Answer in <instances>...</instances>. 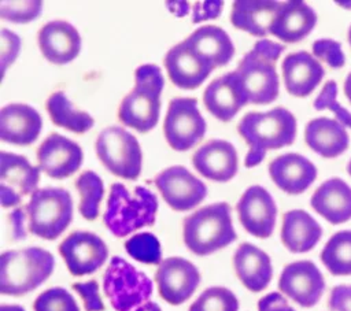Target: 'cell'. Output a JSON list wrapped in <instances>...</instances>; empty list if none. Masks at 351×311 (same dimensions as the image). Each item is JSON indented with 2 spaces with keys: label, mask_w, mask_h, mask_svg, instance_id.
Segmentation results:
<instances>
[{
  "label": "cell",
  "mask_w": 351,
  "mask_h": 311,
  "mask_svg": "<svg viewBox=\"0 0 351 311\" xmlns=\"http://www.w3.org/2000/svg\"><path fill=\"white\" fill-rule=\"evenodd\" d=\"M239 134L248 144L250 151L244 166H258L269 149L291 145L296 137V119L282 107L266 112H247L237 125Z\"/></svg>",
  "instance_id": "1"
},
{
  "label": "cell",
  "mask_w": 351,
  "mask_h": 311,
  "mask_svg": "<svg viewBox=\"0 0 351 311\" xmlns=\"http://www.w3.org/2000/svg\"><path fill=\"white\" fill-rule=\"evenodd\" d=\"M285 47L267 38L255 42L244 55L234 73L247 103L269 104L278 96V75L276 62Z\"/></svg>",
  "instance_id": "2"
},
{
  "label": "cell",
  "mask_w": 351,
  "mask_h": 311,
  "mask_svg": "<svg viewBox=\"0 0 351 311\" xmlns=\"http://www.w3.org/2000/svg\"><path fill=\"white\" fill-rule=\"evenodd\" d=\"M165 78L156 64H141L134 73V88L122 99L118 119L140 133L152 130L159 121Z\"/></svg>",
  "instance_id": "3"
},
{
  "label": "cell",
  "mask_w": 351,
  "mask_h": 311,
  "mask_svg": "<svg viewBox=\"0 0 351 311\" xmlns=\"http://www.w3.org/2000/svg\"><path fill=\"white\" fill-rule=\"evenodd\" d=\"M156 196L145 186H136L133 195L123 184L111 185L103 215L106 227L117 237H125L144 226L155 223Z\"/></svg>",
  "instance_id": "4"
},
{
  "label": "cell",
  "mask_w": 351,
  "mask_h": 311,
  "mask_svg": "<svg viewBox=\"0 0 351 311\" xmlns=\"http://www.w3.org/2000/svg\"><path fill=\"white\" fill-rule=\"evenodd\" d=\"M186 248L199 256L225 248L237 238L228 203H214L199 208L182 222Z\"/></svg>",
  "instance_id": "5"
},
{
  "label": "cell",
  "mask_w": 351,
  "mask_h": 311,
  "mask_svg": "<svg viewBox=\"0 0 351 311\" xmlns=\"http://www.w3.org/2000/svg\"><path fill=\"white\" fill-rule=\"evenodd\" d=\"M55 259L51 252L29 247L1 253L0 293L22 296L40 286L52 274Z\"/></svg>",
  "instance_id": "6"
},
{
  "label": "cell",
  "mask_w": 351,
  "mask_h": 311,
  "mask_svg": "<svg viewBox=\"0 0 351 311\" xmlns=\"http://www.w3.org/2000/svg\"><path fill=\"white\" fill-rule=\"evenodd\" d=\"M25 210L29 232L44 240L58 238L73 219V200L63 188L37 189Z\"/></svg>",
  "instance_id": "7"
},
{
  "label": "cell",
  "mask_w": 351,
  "mask_h": 311,
  "mask_svg": "<svg viewBox=\"0 0 351 311\" xmlns=\"http://www.w3.org/2000/svg\"><path fill=\"white\" fill-rule=\"evenodd\" d=\"M103 289L115 311H133L148 301L152 281L119 256H112L103 275Z\"/></svg>",
  "instance_id": "8"
},
{
  "label": "cell",
  "mask_w": 351,
  "mask_h": 311,
  "mask_svg": "<svg viewBox=\"0 0 351 311\" xmlns=\"http://www.w3.org/2000/svg\"><path fill=\"white\" fill-rule=\"evenodd\" d=\"M96 155L114 175L136 179L143 166V152L137 138L121 126H108L95 142Z\"/></svg>",
  "instance_id": "9"
},
{
  "label": "cell",
  "mask_w": 351,
  "mask_h": 311,
  "mask_svg": "<svg viewBox=\"0 0 351 311\" xmlns=\"http://www.w3.org/2000/svg\"><path fill=\"white\" fill-rule=\"evenodd\" d=\"M163 133L167 144L176 151H188L206 133V121L202 116L196 99L176 97L169 103Z\"/></svg>",
  "instance_id": "10"
},
{
  "label": "cell",
  "mask_w": 351,
  "mask_h": 311,
  "mask_svg": "<svg viewBox=\"0 0 351 311\" xmlns=\"http://www.w3.org/2000/svg\"><path fill=\"white\" fill-rule=\"evenodd\" d=\"M40 167L16 153L0 152V196L4 208L21 203L22 197L33 195L40 181Z\"/></svg>",
  "instance_id": "11"
},
{
  "label": "cell",
  "mask_w": 351,
  "mask_h": 311,
  "mask_svg": "<svg viewBox=\"0 0 351 311\" xmlns=\"http://www.w3.org/2000/svg\"><path fill=\"white\" fill-rule=\"evenodd\" d=\"M59 253L70 274L75 277L95 273L108 258V249L104 241L95 233L82 230L70 233L59 244Z\"/></svg>",
  "instance_id": "12"
},
{
  "label": "cell",
  "mask_w": 351,
  "mask_h": 311,
  "mask_svg": "<svg viewBox=\"0 0 351 311\" xmlns=\"http://www.w3.org/2000/svg\"><path fill=\"white\" fill-rule=\"evenodd\" d=\"M163 200L176 211L196 207L207 195V186L184 166H171L155 177Z\"/></svg>",
  "instance_id": "13"
},
{
  "label": "cell",
  "mask_w": 351,
  "mask_h": 311,
  "mask_svg": "<svg viewBox=\"0 0 351 311\" xmlns=\"http://www.w3.org/2000/svg\"><path fill=\"white\" fill-rule=\"evenodd\" d=\"M155 282L165 301L171 306H180L195 293L200 282V274L192 262L171 256L158 266Z\"/></svg>",
  "instance_id": "14"
},
{
  "label": "cell",
  "mask_w": 351,
  "mask_h": 311,
  "mask_svg": "<svg viewBox=\"0 0 351 311\" xmlns=\"http://www.w3.org/2000/svg\"><path fill=\"white\" fill-rule=\"evenodd\" d=\"M278 289L299 306L310 308L319 301L325 290V279L313 262L298 260L282 269Z\"/></svg>",
  "instance_id": "15"
},
{
  "label": "cell",
  "mask_w": 351,
  "mask_h": 311,
  "mask_svg": "<svg viewBox=\"0 0 351 311\" xmlns=\"http://www.w3.org/2000/svg\"><path fill=\"white\" fill-rule=\"evenodd\" d=\"M236 210L241 226L250 234L258 238L271 236L276 226L277 206L265 188L259 185L250 186L237 201Z\"/></svg>",
  "instance_id": "16"
},
{
  "label": "cell",
  "mask_w": 351,
  "mask_h": 311,
  "mask_svg": "<svg viewBox=\"0 0 351 311\" xmlns=\"http://www.w3.org/2000/svg\"><path fill=\"white\" fill-rule=\"evenodd\" d=\"M82 158L81 147L59 133L49 134L37 149L38 167L55 179L73 175L80 169Z\"/></svg>",
  "instance_id": "17"
},
{
  "label": "cell",
  "mask_w": 351,
  "mask_h": 311,
  "mask_svg": "<svg viewBox=\"0 0 351 311\" xmlns=\"http://www.w3.org/2000/svg\"><path fill=\"white\" fill-rule=\"evenodd\" d=\"M165 67L171 82L181 89H196L214 70V66L193 51L185 40L167 51Z\"/></svg>",
  "instance_id": "18"
},
{
  "label": "cell",
  "mask_w": 351,
  "mask_h": 311,
  "mask_svg": "<svg viewBox=\"0 0 351 311\" xmlns=\"http://www.w3.org/2000/svg\"><path fill=\"white\" fill-rule=\"evenodd\" d=\"M38 47L43 56L55 64L74 60L81 49L77 29L66 21H51L38 30Z\"/></svg>",
  "instance_id": "19"
},
{
  "label": "cell",
  "mask_w": 351,
  "mask_h": 311,
  "mask_svg": "<svg viewBox=\"0 0 351 311\" xmlns=\"http://www.w3.org/2000/svg\"><path fill=\"white\" fill-rule=\"evenodd\" d=\"M192 164L203 177L226 182L237 173V152L225 140H210L195 151Z\"/></svg>",
  "instance_id": "20"
},
{
  "label": "cell",
  "mask_w": 351,
  "mask_h": 311,
  "mask_svg": "<svg viewBox=\"0 0 351 311\" xmlns=\"http://www.w3.org/2000/svg\"><path fill=\"white\" fill-rule=\"evenodd\" d=\"M43 126L40 114L27 104L11 103L0 110V138L15 145L33 144Z\"/></svg>",
  "instance_id": "21"
},
{
  "label": "cell",
  "mask_w": 351,
  "mask_h": 311,
  "mask_svg": "<svg viewBox=\"0 0 351 311\" xmlns=\"http://www.w3.org/2000/svg\"><path fill=\"white\" fill-rule=\"evenodd\" d=\"M281 70L285 89L296 97L308 96L325 75L322 64L306 51L287 55Z\"/></svg>",
  "instance_id": "22"
},
{
  "label": "cell",
  "mask_w": 351,
  "mask_h": 311,
  "mask_svg": "<svg viewBox=\"0 0 351 311\" xmlns=\"http://www.w3.org/2000/svg\"><path fill=\"white\" fill-rule=\"evenodd\" d=\"M269 174L281 190L299 195L315 181L317 169L299 153H284L270 162Z\"/></svg>",
  "instance_id": "23"
},
{
  "label": "cell",
  "mask_w": 351,
  "mask_h": 311,
  "mask_svg": "<svg viewBox=\"0 0 351 311\" xmlns=\"http://www.w3.org/2000/svg\"><path fill=\"white\" fill-rule=\"evenodd\" d=\"M207 111L222 122L234 118L239 110L247 104L237 75L233 71L213 79L203 93Z\"/></svg>",
  "instance_id": "24"
},
{
  "label": "cell",
  "mask_w": 351,
  "mask_h": 311,
  "mask_svg": "<svg viewBox=\"0 0 351 311\" xmlns=\"http://www.w3.org/2000/svg\"><path fill=\"white\" fill-rule=\"evenodd\" d=\"M315 11L304 1H282L270 27V34L285 42H298L314 29Z\"/></svg>",
  "instance_id": "25"
},
{
  "label": "cell",
  "mask_w": 351,
  "mask_h": 311,
  "mask_svg": "<svg viewBox=\"0 0 351 311\" xmlns=\"http://www.w3.org/2000/svg\"><path fill=\"white\" fill-rule=\"evenodd\" d=\"M313 210L332 225L351 219V188L341 178L322 182L311 196Z\"/></svg>",
  "instance_id": "26"
},
{
  "label": "cell",
  "mask_w": 351,
  "mask_h": 311,
  "mask_svg": "<svg viewBox=\"0 0 351 311\" xmlns=\"http://www.w3.org/2000/svg\"><path fill=\"white\" fill-rule=\"evenodd\" d=\"M233 266L237 278L251 292H261L267 288L273 277L271 260L261 248L243 242L233 255Z\"/></svg>",
  "instance_id": "27"
},
{
  "label": "cell",
  "mask_w": 351,
  "mask_h": 311,
  "mask_svg": "<svg viewBox=\"0 0 351 311\" xmlns=\"http://www.w3.org/2000/svg\"><path fill=\"white\" fill-rule=\"evenodd\" d=\"M280 5V1L237 0L232 7L230 22L240 30L265 38L270 34V27Z\"/></svg>",
  "instance_id": "28"
},
{
  "label": "cell",
  "mask_w": 351,
  "mask_h": 311,
  "mask_svg": "<svg viewBox=\"0 0 351 311\" xmlns=\"http://www.w3.org/2000/svg\"><path fill=\"white\" fill-rule=\"evenodd\" d=\"M306 144L322 158L330 159L341 155L350 142L346 127L330 118L311 119L304 129Z\"/></svg>",
  "instance_id": "29"
},
{
  "label": "cell",
  "mask_w": 351,
  "mask_h": 311,
  "mask_svg": "<svg viewBox=\"0 0 351 311\" xmlns=\"http://www.w3.org/2000/svg\"><path fill=\"white\" fill-rule=\"evenodd\" d=\"M322 236L321 225L303 210H291L282 216L281 241L293 253L313 249Z\"/></svg>",
  "instance_id": "30"
},
{
  "label": "cell",
  "mask_w": 351,
  "mask_h": 311,
  "mask_svg": "<svg viewBox=\"0 0 351 311\" xmlns=\"http://www.w3.org/2000/svg\"><path fill=\"white\" fill-rule=\"evenodd\" d=\"M185 42L210 62L214 69L228 64L234 55V45L228 33L214 25L197 27L185 38Z\"/></svg>",
  "instance_id": "31"
},
{
  "label": "cell",
  "mask_w": 351,
  "mask_h": 311,
  "mask_svg": "<svg viewBox=\"0 0 351 311\" xmlns=\"http://www.w3.org/2000/svg\"><path fill=\"white\" fill-rule=\"evenodd\" d=\"M45 107L51 121L56 126L64 127L74 133H78V134L85 133L89 129H92L95 123L93 118L86 111L74 108L71 101L67 99V96L62 90L53 92L47 99Z\"/></svg>",
  "instance_id": "32"
},
{
  "label": "cell",
  "mask_w": 351,
  "mask_h": 311,
  "mask_svg": "<svg viewBox=\"0 0 351 311\" xmlns=\"http://www.w3.org/2000/svg\"><path fill=\"white\" fill-rule=\"evenodd\" d=\"M321 262L333 275H351V230L335 233L321 251Z\"/></svg>",
  "instance_id": "33"
},
{
  "label": "cell",
  "mask_w": 351,
  "mask_h": 311,
  "mask_svg": "<svg viewBox=\"0 0 351 311\" xmlns=\"http://www.w3.org/2000/svg\"><path fill=\"white\" fill-rule=\"evenodd\" d=\"M75 188L81 196L78 206L80 214L88 221H95L99 215V206L104 195L101 178L95 171L86 170L77 178Z\"/></svg>",
  "instance_id": "34"
},
{
  "label": "cell",
  "mask_w": 351,
  "mask_h": 311,
  "mask_svg": "<svg viewBox=\"0 0 351 311\" xmlns=\"http://www.w3.org/2000/svg\"><path fill=\"white\" fill-rule=\"evenodd\" d=\"M125 249L134 260L145 264H160L162 249L156 236L149 232H143L132 236L125 242Z\"/></svg>",
  "instance_id": "35"
},
{
  "label": "cell",
  "mask_w": 351,
  "mask_h": 311,
  "mask_svg": "<svg viewBox=\"0 0 351 311\" xmlns=\"http://www.w3.org/2000/svg\"><path fill=\"white\" fill-rule=\"evenodd\" d=\"M188 311H239V300L228 288L211 286L200 293Z\"/></svg>",
  "instance_id": "36"
},
{
  "label": "cell",
  "mask_w": 351,
  "mask_h": 311,
  "mask_svg": "<svg viewBox=\"0 0 351 311\" xmlns=\"http://www.w3.org/2000/svg\"><path fill=\"white\" fill-rule=\"evenodd\" d=\"M34 311H80L75 299L64 288L55 286L44 290L33 303Z\"/></svg>",
  "instance_id": "37"
},
{
  "label": "cell",
  "mask_w": 351,
  "mask_h": 311,
  "mask_svg": "<svg viewBox=\"0 0 351 311\" xmlns=\"http://www.w3.org/2000/svg\"><path fill=\"white\" fill-rule=\"evenodd\" d=\"M43 10V1H0V18L12 23H27L36 19Z\"/></svg>",
  "instance_id": "38"
},
{
  "label": "cell",
  "mask_w": 351,
  "mask_h": 311,
  "mask_svg": "<svg viewBox=\"0 0 351 311\" xmlns=\"http://www.w3.org/2000/svg\"><path fill=\"white\" fill-rule=\"evenodd\" d=\"M314 108L317 111H321V110L332 111L343 126H347L351 129V112L344 107H341L340 103L337 101V84L335 81L330 79L324 85L319 95L314 100Z\"/></svg>",
  "instance_id": "39"
},
{
  "label": "cell",
  "mask_w": 351,
  "mask_h": 311,
  "mask_svg": "<svg viewBox=\"0 0 351 311\" xmlns=\"http://www.w3.org/2000/svg\"><path fill=\"white\" fill-rule=\"evenodd\" d=\"M313 53L317 59L324 60L332 69H340L346 63V56L339 41L321 38L313 42Z\"/></svg>",
  "instance_id": "40"
},
{
  "label": "cell",
  "mask_w": 351,
  "mask_h": 311,
  "mask_svg": "<svg viewBox=\"0 0 351 311\" xmlns=\"http://www.w3.org/2000/svg\"><path fill=\"white\" fill-rule=\"evenodd\" d=\"M21 48V38L10 32L8 29L3 27L0 32V64H1V74H5V70L10 64L14 63L19 53Z\"/></svg>",
  "instance_id": "41"
},
{
  "label": "cell",
  "mask_w": 351,
  "mask_h": 311,
  "mask_svg": "<svg viewBox=\"0 0 351 311\" xmlns=\"http://www.w3.org/2000/svg\"><path fill=\"white\" fill-rule=\"evenodd\" d=\"M71 286L81 296L85 311L104 310V303L99 295V284L95 279L86 282H74Z\"/></svg>",
  "instance_id": "42"
},
{
  "label": "cell",
  "mask_w": 351,
  "mask_h": 311,
  "mask_svg": "<svg viewBox=\"0 0 351 311\" xmlns=\"http://www.w3.org/2000/svg\"><path fill=\"white\" fill-rule=\"evenodd\" d=\"M222 8H223V1H218V0L196 1L193 4L192 22L199 23L207 19H215L217 16H219Z\"/></svg>",
  "instance_id": "43"
},
{
  "label": "cell",
  "mask_w": 351,
  "mask_h": 311,
  "mask_svg": "<svg viewBox=\"0 0 351 311\" xmlns=\"http://www.w3.org/2000/svg\"><path fill=\"white\" fill-rule=\"evenodd\" d=\"M328 306L330 311H351V285H337L330 290Z\"/></svg>",
  "instance_id": "44"
},
{
  "label": "cell",
  "mask_w": 351,
  "mask_h": 311,
  "mask_svg": "<svg viewBox=\"0 0 351 311\" xmlns=\"http://www.w3.org/2000/svg\"><path fill=\"white\" fill-rule=\"evenodd\" d=\"M258 311H295L287 301V299L278 293L271 292L263 296L258 301Z\"/></svg>",
  "instance_id": "45"
},
{
  "label": "cell",
  "mask_w": 351,
  "mask_h": 311,
  "mask_svg": "<svg viewBox=\"0 0 351 311\" xmlns=\"http://www.w3.org/2000/svg\"><path fill=\"white\" fill-rule=\"evenodd\" d=\"M27 218L25 208H15L8 214V222L11 227V238L15 241L26 238L25 230V219Z\"/></svg>",
  "instance_id": "46"
},
{
  "label": "cell",
  "mask_w": 351,
  "mask_h": 311,
  "mask_svg": "<svg viewBox=\"0 0 351 311\" xmlns=\"http://www.w3.org/2000/svg\"><path fill=\"white\" fill-rule=\"evenodd\" d=\"M166 4L169 10H171L176 14V16H184L189 10V3L186 1H169Z\"/></svg>",
  "instance_id": "47"
},
{
  "label": "cell",
  "mask_w": 351,
  "mask_h": 311,
  "mask_svg": "<svg viewBox=\"0 0 351 311\" xmlns=\"http://www.w3.org/2000/svg\"><path fill=\"white\" fill-rule=\"evenodd\" d=\"M133 311H162V310H160V307H159L156 303H154V301H147V303H144L143 306L137 307V308L133 310Z\"/></svg>",
  "instance_id": "48"
},
{
  "label": "cell",
  "mask_w": 351,
  "mask_h": 311,
  "mask_svg": "<svg viewBox=\"0 0 351 311\" xmlns=\"http://www.w3.org/2000/svg\"><path fill=\"white\" fill-rule=\"evenodd\" d=\"M0 311H25V308L18 304H1Z\"/></svg>",
  "instance_id": "49"
},
{
  "label": "cell",
  "mask_w": 351,
  "mask_h": 311,
  "mask_svg": "<svg viewBox=\"0 0 351 311\" xmlns=\"http://www.w3.org/2000/svg\"><path fill=\"white\" fill-rule=\"evenodd\" d=\"M344 93L347 96V99L350 100L351 103V73L347 75L346 78V82H344Z\"/></svg>",
  "instance_id": "50"
},
{
  "label": "cell",
  "mask_w": 351,
  "mask_h": 311,
  "mask_svg": "<svg viewBox=\"0 0 351 311\" xmlns=\"http://www.w3.org/2000/svg\"><path fill=\"white\" fill-rule=\"evenodd\" d=\"M348 42L351 45V26H350V30H348Z\"/></svg>",
  "instance_id": "51"
},
{
  "label": "cell",
  "mask_w": 351,
  "mask_h": 311,
  "mask_svg": "<svg viewBox=\"0 0 351 311\" xmlns=\"http://www.w3.org/2000/svg\"><path fill=\"white\" fill-rule=\"evenodd\" d=\"M348 174L351 175V160H350V163H348Z\"/></svg>",
  "instance_id": "52"
}]
</instances>
